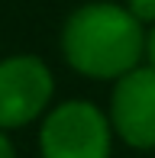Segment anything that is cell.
Returning a JSON list of instances; mask_svg holds the SVG:
<instances>
[{
  "label": "cell",
  "mask_w": 155,
  "mask_h": 158,
  "mask_svg": "<svg viewBox=\"0 0 155 158\" xmlns=\"http://www.w3.org/2000/svg\"><path fill=\"white\" fill-rule=\"evenodd\" d=\"M61 48L74 71L87 77H123L142 58V26L129 10L90 3L71 13L61 32Z\"/></svg>",
  "instance_id": "1"
},
{
  "label": "cell",
  "mask_w": 155,
  "mask_h": 158,
  "mask_svg": "<svg viewBox=\"0 0 155 158\" xmlns=\"http://www.w3.org/2000/svg\"><path fill=\"white\" fill-rule=\"evenodd\" d=\"M42 158H110V123L87 100L55 106L42 123Z\"/></svg>",
  "instance_id": "2"
},
{
  "label": "cell",
  "mask_w": 155,
  "mask_h": 158,
  "mask_svg": "<svg viewBox=\"0 0 155 158\" xmlns=\"http://www.w3.org/2000/svg\"><path fill=\"white\" fill-rule=\"evenodd\" d=\"M55 81L48 68L32 55L0 61V129L26 126L52 100Z\"/></svg>",
  "instance_id": "3"
},
{
  "label": "cell",
  "mask_w": 155,
  "mask_h": 158,
  "mask_svg": "<svg viewBox=\"0 0 155 158\" xmlns=\"http://www.w3.org/2000/svg\"><path fill=\"white\" fill-rule=\"evenodd\" d=\"M110 119L123 142L155 148V68H132L116 81Z\"/></svg>",
  "instance_id": "4"
},
{
  "label": "cell",
  "mask_w": 155,
  "mask_h": 158,
  "mask_svg": "<svg viewBox=\"0 0 155 158\" xmlns=\"http://www.w3.org/2000/svg\"><path fill=\"white\" fill-rule=\"evenodd\" d=\"M129 13L136 19H155V0H129Z\"/></svg>",
  "instance_id": "5"
},
{
  "label": "cell",
  "mask_w": 155,
  "mask_h": 158,
  "mask_svg": "<svg viewBox=\"0 0 155 158\" xmlns=\"http://www.w3.org/2000/svg\"><path fill=\"white\" fill-rule=\"evenodd\" d=\"M0 158H13V145H10V139L3 132H0Z\"/></svg>",
  "instance_id": "6"
},
{
  "label": "cell",
  "mask_w": 155,
  "mask_h": 158,
  "mask_svg": "<svg viewBox=\"0 0 155 158\" xmlns=\"http://www.w3.org/2000/svg\"><path fill=\"white\" fill-rule=\"evenodd\" d=\"M145 52H149V61H152V68H155V29L149 35V42H145Z\"/></svg>",
  "instance_id": "7"
}]
</instances>
